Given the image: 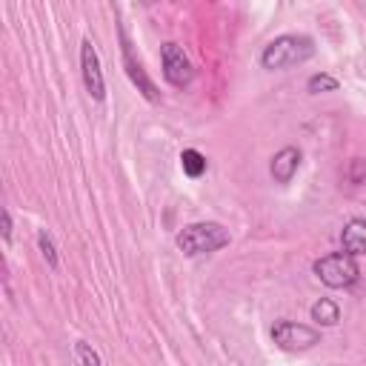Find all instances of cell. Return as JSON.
I'll list each match as a JSON object with an SVG mask.
<instances>
[{
    "instance_id": "obj_1",
    "label": "cell",
    "mask_w": 366,
    "mask_h": 366,
    "mask_svg": "<svg viewBox=\"0 0 366 366\" xmlns=\"http://www.w3.org/2000/svg\"><path fill=\"white\" fill-rule=\"evenodd\" d=\"M312 54H315V40L309 34H280L263 46L260 66L269 71H283L306 63Z\"/></svg>"
},
{
    "instance_id": "obj_2",
    "label": "cell",
    "mask_w": 366,
    "mask_h": 366,
    "mask_svg": "<svg viewBox=\"0 0 366 366\" xmlns=\"http://www.w3.org/2000/svg\"><path fill=\"white\" fill-rule=\"evenodd\" d=\"M177 249L186 257H197V254H212L223 246H229V232L214 223V220H203V223H189L177 232L174 237Z\"/></svg>"
},
{
    "instance_id": "obj_3",
    "label": "cell",
    "mask_w": 366,
    "mask_h": 366,
    "mask_svg": "<svg viewBox=\"0 0 366 366\" xmlns=\"http://www.w3.org/2000/svg\"><path fill=\"white\" fill-rule=\"evenodd\" d=\"M312 269H315L317 280H320L323 286H329V289H346V286H352V283L360 277L357 260H355L352 254H346V252L323 254V257L315 260Z\"/></svg>"
},
{
    "instance_id": "obj_4",
    "label": "cell",
    "mask_w": 366,
    "mask_h": 366,
    "mask_svg": "<svg viewBox=\"0 0 366 366\" xmlns=\"http://www.w3.org/2000/svg\"><path fill=\"white\" fill-rule=\"evenodd\" d=\"M272 340L283 352H306V349H312V346L320 343V332L312 329V326H306V323L277 320L272 326Z\"/></svg>"
},
{
    "instance_id": "obj_5",
    "label": "cell",
    "mask_w": 366,
    "mask_h": 366,
    "mask_svg": "<svg viewBox=\"0 0 366 366\" xmlns=\"http://www.w3.org/2000/svg\"><path fill=\"white\" fill-rule=\"evenodd\" d=\"M160 66H163L166 83H172L174 89H186L194 80V66L183 51V46H177L174 40H166L160 46Z\"/></svg>"
},
{
    "instance_id": "obj_6",
    "label": "cell",
    "mask_w": 366,
    "mask_h": 366,
    "mask_svg": "<svg viewBox=\"0 0 366 366\" xmlns=\"http://www.w3.org/2000/svg\"><path fill=\"white\" fill-rule=\"evenodd\" d=\"M80 74H83V86H86L89 97L103 103L106 100V77L100 69V54L89 37L80 40Z\"/></svg>"
},
{
    "instance_id": "obj_7",
    "label": "cell",
    "mask_w": 366,
    "mask_h": 366,
    "mask_svg": "<svg viewBox=\"0 0 366 366\" xmlns=\"http://www.w3.org/2000/svg\"><path fill=\"white\" fill-rule=\"evenodd\" d=\"M120 51H123V69H126V77L132 80V86H134L149 103H160V89H157L154 80L146 74L143 63L132 54V43H129V37H126L123 29H120Z\"/></svg>"
},
{
    "instance_id": "obj_8",
    "label": "cell",
    "mask_w": 366,
    "mask_h": 366,
    "mask_svg": "<svg viewBox=\"0 0 366 366\" xmlns=\"http://www.w3.org/2000/svg\"><path fill=\"white\" fill-rule=\"evenodd\" d=\"M300 149L297 146H283L280 152L272 154V163H269V174L274 183H292V177L297 174V166H300Z\"/></svg>"
},
{
    "instance_id": "obj_9",
    "label": "cell",
    "mask_w": 366,
    "mask_h": 366,
    "mask_svg": "<svg viewBox=\"0 0 366 366\" xmlns=\"http://www.w3.org/2000/svg\"><path fill=\"white\" fill-rule=\"evenodd\" d=\"M340 246L346 254L357 257V254H366V220L363 217H352L343 232H340Z\"/></svg>"
},
{
    "instance_id": "obj_10",
    "label": "cell",
    "mask_w": 366,
    "mask_h": 366,
    "mask_svg": "<svg viewBox=\"0 0 366 366\" xmlns=\"http://www.w3.org/2000/svg\"><path fill=\"white\" fill-rule=\"evenodd\" d=\"M312 320L320 326H337L340 320V306L332 297H320L312 303Z\"/></svg>"
},
{
    "instance_id": "obj_11",
    "label": "cell",
    "mask_w": 366,
    "mask_h": 366,
    "mask_svg": "<svg viewBox=\"0 0 366 366\" xmlns=\"http://www.w3.org/2000/svg\"><path fill=\"white\" fill-rule=\"evenodd\" d=\"M206 166H209V163H206V154H200L197 149H183V152H180V169H183L186 177H192V180L203 177Z\"/></svg>"
},
{
    "instance_id": "obj_12",
    "label": "cell",
    "mask_w": 366,
    "mask_h": 366,
    "mask_svg": "<svg viewBox=\"0 0 366 366\" xmlns=\"http://www.w3.org/2000/svg\"><path fill=\"white\" fill-rule=\"evenodd\" d=\"M337 77H332L329 71H317L306 80V92L309 94H323V92H337Z\"/></svg>"
},
{
    "instance_id": "obj_13",
    "label": "cell",
    "mask_w": 366,
    "mask_h": 366,
    "mask_svg": "<svg viewBox=\"0 0 366 366\" xmlns=\"http://www.w3.org/2000/svg\"><path fill=\"white\" fill-rule=\"evenodd\" d=\"M37 249H40V254L46 257V263H49L51 269H57V266H60L57 246H54V240H51V234H49L46 229H40V234H37Z\"/></svg>"
},
{
    "instance_id": "obj_14",
    "label": "cell",
    "mask_w": 366,
    "mask_h": 366,
    "mask_svg": "<svg viewBox=\"0 0 366 366\" xmlns=\"http://www.w3.org/2000/svg\"><path fill=\"white\" fill-rule=\"evenodd\" d=\"M74 357H77L80 366H103L100 355H97L86 340H77V343H74Z\"/></svg>"
},
{
    "instance_id": "obj_15",
    "label": "cell",
    "mask_w": 366,
    "mask_h": 366,
    "mask_svg": "<svg viewBox=\"0 0 366 366\" xmlns=\"http://www.w3.org/2000/svg\"><path fill=\"white\" fill-rule=\"evenodd\" d=\"M363 177H366V160H352L349 180H352V183H363Z\"/></svg>"
},
{
    "instance_id": "obj_16",
    "label": "cell",
    "mask_w": 366,
    "mask_h": 366,
    "mask_svg": "<svg viewBox=\"0 0 366 366\" xmlns=\"http://www.w3.org/2000/svg\"><path fill=\"white\" fill-rule=\"evenodd\" d=\"M0 226H3V240L9 243V240H11V212H9V209L0 212Z\"/></svg>"
}]
</instances>
